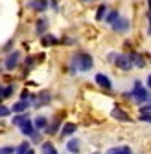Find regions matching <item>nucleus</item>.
<instances>
[{"label":"nucleus","instance_id":"f257e3e1","mask_svg":"<svg viewBox=\"0 0 151 154\" xmlns=\"http://www.w3.org/2000/svg\"><path fill=\"white\" fill-rule=\"evenodd\" d=\"M94 66V61H92V57L85 51H78L74 57H72V61H70V72L76 73V72H88L92 70Z\"/></svg>","mask_w":151,"mask_h":154},{"label":"nucleus","instance_id":"f03ea898","mask_svg":"<svg viewBox=\"0 0 151 154\" xmlns=\"http://www.w3.org/2000/svg\"><path fill=\"white\" fill-rule=\"evenodd\" d=\"M129 97H133L137 103H147L149 101V94H147V90L142 86V83L140 81H135V86H133V90L129 92Z\"/></svg>","mask_w":151,"mask_h":154},{"label":"nucleus","instance_id":"7ed1b4c3","mask_svg":"<svg viewBox=\"0 0 151 154\" xmlns=\"http://www.w3.org/2000/svg\"><path fill=\"white\" fill-rule=\"evenodd\" d=\"M114 64H116V68L122 70V72H129L131 68H133V63H131L129 55H124V53H118V55H116Z\"/></svg>","mask_w":151,"mask_h":154},{"label":"nucleus","instance_id":"20e7f679","mask_svg":"<svg viewBox=\"0 0 151 154\" xmlns=\"http://www.w3.org/2000/svg\"><path fill=\"white\" fill-rule=\"evenodd\" d=\"M111 28H112V31H116V33H125V31H129L131 22L127 20L125 17H120L118 20H114V22L111 24Z\"/></svg>","mask_w":151,"mask_h":154},{"label":"nucleus","instance_id":"39448f33","mask_svg":"<svg viewBox=\"0 0 151 154\" xmlns=\"http://www.w3.org/2000/svg\"><path fill=\"white\" fill-rule=\"evenodd\" d=\"M18 63H21V51H13L6 57V61H4V68L6 70H15L18 66Z\"/></svg>","mask_w":151,"mask_h":154},{"label":"nucleus","instance_id":"423d86ee","mask_svg":"<svg viewBox=\"0 0 151 154\" xmlns=\"http://www.w3.org/2000/svg\"><path fill=\"white\" fill-rule=\"evenodd\" d=\"M94 81L98 83V86H101V88H105V90H111V88H112V83H111V79H109L105 73H96Z\"/></svg>","mask_w":151,"mask_h":154},{"label":"nucleus","instance_id":"0eeeda50","mask_svg":"<svg viewBox=\"0 0 151 154\" xmlns=\"http://www.w3.org/2000/svg\"><path fill=\"white\" fill-rule=\"evenodd\" d=\"M50 99H52V94L48 92V90H43L39 95H37V106H44V105H48L50 103Z\"/></svg>","mask_w":151,"mask_h":154},{"label":"nucleus","instance_id":"6e6552de","mask_svg":"<svg viewBox=\"0 0 151 154\" xmlns=\"http://www.w3.org/2000/svg\"><path fill=\"white\" fill-rule=\"evenodd\" d=\"M21 132L24 134V136H35V134H37V132H35V127H33V121H30V119H28L26 123H22V125H21Z\"/></svg>","mask_w":151,"mask_h":154},{"label":"nucleus","instance_id":"1a4fd4ad","mask_svg":"<svg viewBox=\"0 0 151 154\" xmlns=\"http://www.w3.org/2000/svg\"><path fill=\"white\" fill-rule=\"evenodd\" d=\"M111 114H112V118H114V119H118V121H131V119H129V116H127V114H125V112H124L120 106H114Z\"/></svg>","mask_w":151,"mask_h":154},{"label":"nucleus","instance_id":"9d476101","mask_svg":"<svg viewBox=\"0 0 151 154\" xmlns=\"http://www.w3.org/2000/svg\"><path fill=\"white\" fill-rule=\"evenodd\" d=\"M30 106H31V101H18V103H15L11 106V110L13 112H18V114H24Z\"/></svg>","mask_w":151,"mask_h":154},{"label":"nucleus","instance_id":"9b49d317","mask_svg":"<svg viewBox=\"0 0 151 154\" xmlns=\"http://www.w3.org/2000/svg\"><path fill=\"white\" fill-rule=\"evenodd\" d=\"M107 154H133V150H131V147H127V145H118V147L109 149Z\"/></svg>","mask_w":151,"mask_h":154},{"label":"nucleus","instance_id":"f8f14e48","mask_svg":"<svg viewBox=\"0 0 151 154\" xmlns=\"http://www.w3.org/2000/svg\"><path fill=\"white\" fill-rule=\"evenodd\" d=\"M33 127H35V130H46V127H48V119L44 118V116H37L35 121H33Z\"/></svg>","mask_w":151,"mask_h":154},{"label":"nucleus","instance_id":"ddd939ff","mask_svg":"<svg viewBox=\"0 0 151 154\" xmlns=\"http://www.w3.org/2000/svg\"><path fill=\"white\" fill-rule=\"evenodd\" d=\"M30 8L35 11H44L48 8V0H33V2H30Z\"/></svg>","mask_w":151,"mask_h":154},{"label":"nucleus","instance_id":"4468645a","mask_svg":"<svg viewBox=\"0 0 151 154\" xmlns=\"http://www.w3.org/2000/svg\"><path fill=\"white\" fill-rule=\"evenodd\" d=\"M129 59H131V63H133V66H138V68H144V64H146L144 57L138 55V53H129Z\"/></svg>","mask_w":151,"mask_h":154},{"label":"nucleus","instance_id":"2eb2a0df","mask_svg":"<svg viewBox=\"0 0 151 154\" xmlns=\"http://www.w3.org/2000/svg\"><path fill=\"white\" fill-rule=\"evenodd\" d=\"M41 152H43V154H59V152H57V149H55V145H53V143H50V141H44V143H43Z\"/></svg>","mask_w":151,"mask_h":154},{"label":"nucleus","instance_id":"dca6fc26","mask_svg":"<svg viewBox=\"0 0 151 154\" xmlns=\"http://www.w3.org/2000/svg\"><path fill=\"white\" fill-rule=\"evenodd\" d=\"M66 150H68L70 154H79V141H78V140H68Z\"/></svg>","mask_w":151,"mask_h":154},{"label":"nucleus","instance_id":"f3484780","mask_svg":"<svg viewBox=\"0 0 151 154\" xmlns=\"http://www.w3.org/2000/svg\"><path fill=\"white\" fill-rule=\"evenodd\" d=\"M28 119H30V116H28V114L24 112V114H18V116H15V118H13L11 121H13V125H17V127H21V125H22V123H26Z\"/></svg>","mask_w":151,"mask_h":154},{"label":"nucleus","instance_id":"a211bd4d","mask_svg":"<svg viewBox=\"0 0 151 154\" xmlns=\"http://www.w3.org/2000/svg\"><path fill=\"white\" fill-rule=\"evenodd\" d=\"M76 130H78V127H76L74 123H65V125H63L61 134H63V136H70V134H74Z\"/></svg>","mask_w":151,"mask_h":154},{"label":"nucleus","instance_id":"6ab92c4d","mask_svg":"<svg viewBox=\"0 0 151 154\" xmlns=\"http://www.w3.org/2000/svg\"><path fill=\"white\" fill-rule=\"evenodd\" d=\"M107 13H109L107 6H105V4H101V6L98 8V11H96V20H105V17H107Z\"/></svg>","mask_w":151,"mask_h":154},{"label":"nucleus","instance_id":"aec40b11","mask_svg":"<svg viewBox=\"0 0 151 154\" xmlns=\"http://www.w3.org/2000/svg\"><path fill=\"white\" fill-rule=\"evenodd\" d=\"M46 28H48V20L46 18H39V20H37V33L43 35L46 31Z\"/></svg>","mask_w":151,"mask_h":154},{"label":"nucleus","instance_id":"412c9836","mask_svg":"<svg viewBox=\"0 0 151 154\" xmlns=\"http://www.w3.org/2000/svg\"><path fill=\"white\" fill-rule=\"evenodd\" d=\"M118 18H120V13H118L116 9H112V11H109V13H107L105 20H107V24H112L114 20H118Z\"/></svg>","mask_w":151,"mask_h":154},{"label":"nucleus","instance_id":"4be33fe9","mask_svg":"<svg viewBox=\"0 0 151 154\" xmlns=\"http://www.w3.org/2000/svg\"><path fill=\"white\" fill-rule=\"evenodd\" d=\"M55 42H57V38H55L53 35H44L43 37V46H52Z\"/></svg>","mask_w":151,"mask_h":154},{"label":"nucleus","instance_id":"5701e85b","mask_svg":"<svg viewBox=\"0 0 151 154\" xmlns=\"http://www.w3.org/2000/svg\"><path fill=\"white\" fill-rule=\"evenodd\" d=\"M17 149L13 145H6V147H0V154H15Z\"/></svg>","mask_w":151,"mask_h":154},{"label":"nucleus","instance_id":"b1692460","mask_svg":"<svg viewBox=\"0 0 151 154\" xmlns=\"http://www.w3.org/2000/svg\"><path fill=\"white\" fill-rule=\"evenodd\" d=\"M57 127H59V119H57V121H53L52 127H46L44 132H48V134H55V132H57Z\"/></svg>","mask_w":151,"mask_h":154},{"label":"nucleus","instance_id":"393cba45","mask_svg":"<svg viewBox=\"0 0 151 154\" xmlns=\"http://www.w3.org/2000/svg\"><path fill=\"white\" fill-rule=\"evenodd\" d=\"M28 149H31V143H28V141H24V143H22L21 147H18V149H17V154H22V152H26Z\"/></svg>","mask_w":151,"mask_h":154},{"label":"nucleus","instance_id":"a878e982","mask_svg":"<svg viewBox=\"0 0 151 154\" xmlns=\"http://www.w3.org/2000/svg\"><path fill=\"white\" fill-rule=\"evenodd\" d=\"M13 94V86L9 85V86H6V88H2V97L6 99V97H9V95Z\"/></svg>","mask_w":151,"mask_h":154},{"label":"nucleus","instance_id":"bb28decb","mask_svg":"<svg viewBox=\"0 0 151 154\" xmlns=\"http://www.w3.org/2000/svg\"><path fill=\"white\" fill-rule=\"evenodd\" d=\"M6 116H9V108L4 106V105H0V118H6Z\"/></svg>","mask_w":151,"mask_h":154},{"label":"nucleus","instance_id":"cd10ccee","mask_svg":"<svg viewBox=\"0 0 151 154\" xmlns=\"http://www.w3.org/2000/svg\"><path fill=\"white\" fill-rule=\"evenodd\" d=\"M138 119L140 121H146V123H151V114H140Z\"/></svg>","mask_w":151,"mask_h":154},{"label":"nucleus","instance_id":"c85d7f7f","mask_svg":"<svg viewBox=\"0 0 151 154\" xmlns=\"http://www.w3.org/2000/svg\"><path fill=\"white\" fill-rule=\"evenodd\" d=\"M140 114H151V105H144V106H140Z\"/></svg>","mask_w":151,"mask_h":154},{"label":"nucleus","instance_id":"c756f323","mask_svg":"<svg viewBox=\"0 0 151 154\" xmlns=\"http://www.w3.org/2000/svg\"><path fill=\"white\" fill-rule=\"evenodd\" d=\"M22 154H35V150H33V149H28V150H26V152H22Z\"/></svg>","mask_w":151,"mask_h":154},{"label":"nucleus","instance_id":"7c9ffc66","mask_svg":"<svg viewBox=\"0 0 151 154\" xmlns=\"http://www.w3.org/2000/svg\"><path fill=\"white\" fill-rule=\"evenodd\" d=\"M147 86L151 88V75H147Z\"/></svg>","mask_w":151,"mask_h":154},{"label":"nucleus","instance_id":"2f4dec72","mask_svg":"<svg viewBox=\"0 0 151 154\" xmlns=\"http://www.w3.org/2000/svg\"><path fill=\"white\" fill-rule=\"evenodd\" d=\"M4 97H2V86H0V101H2Z\"/></svg>","mask_w":151,"mask_h":154},{"label":"nucleus","instance_id":"473e14b6","mask_svg":"<svg viewBox=\"0 0 151 154\" xmlns=\"http://www.w3.org/2000/svg\"><path fill=\"white\" fill-rule=\"evenodd\" d=\"M147 4H149V9H151V0H147Z\"/></svg>","mask_w":151,"mask_h":154},{"label":"nucleus","instance_id":"72a5a7b5","mask_svg":"<svg viewBox=\"0 0 151 154\" xmlns=\"http://www.w3.org/2000/svg\"><path fill=\"white\" fill-rule=\"evenodd\" d=\"M147 17H149V24H151V13H149V15H147Z\"/></svg>","mask_w":151,"mask_h":154},{"label":"nucleus","instance_id":"f704fd0d","mask_svg":"<svg viewBox=\"0 0 151 154\" xmlns=\"http://www.w3.org/2000/svg\"><path fill=\"white\" fill-rule=\"evenodd\" d=\"M147 33H149V35H151V24H149V31H147Z\"/></svg>","mask_w":151,"mask_h":154},{"label":"nucleus","instance_id":"c9c22d12","mask_svg":"<svg viewBox=\"0 0 151 154\" xmlns=\"http://www.w3.org/2000/svg\"><path fill=\"white\" fill-rule=\"evenodd\" d=\"M81 2H92V0H81Z\"/></svg>","mask_w":151,"mask_h":154},{"label":"nucleus","instance_id":"e433bc0d","mask_svg":"<svg viewBox=\"0 0 151 154\" xmlns=\"http://www.w3.org/2000/svg\"><path fill=\"white\" fill-rule=\"evenodd\" d=\"M94 154H98V152H94Z\"/></svg>","mask_w":151,"mask_h":154}]
</instances>
